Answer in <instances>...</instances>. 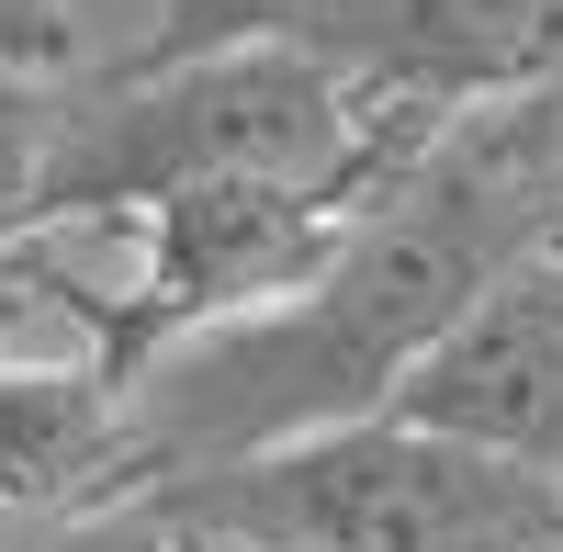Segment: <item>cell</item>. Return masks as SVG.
<instances>
[{"label": "cell", "instance_id": "6da1fadb", "mask_svg": "<svg viewBox=\"0 0 563 552\" xmlns=\"http://www.w3.org/2000/svg\"><path fill=\"white\" fill-rule=\"evenodd\" d=\"M552 214H563V124L541 102L462 124L339 249L327 283L169 350L135 384V406H147V496L225 474L249 451H282V440L350 429V418H395L406 384L429 373V350L552 238Z\"/></svg>", "mask_w": 563, "mask_h": 552}, {"label": "cell", "instance_id": "7a4b0ae2", "mask_svg": "<svg viewBox=\"0 0 563 552\" xmlns=\"http://www.w3.org/2000/svg\"><path fill=\"white\" fill-rule=\"evenodd\" d=\"M192 541H294V552H563V485L451 440L429 418H350L249 451L225 474L135 496Z\"/></svg>", "mask_w": 563, "mask_h": 552}, {"label": "cell", "instance_id": "3957f363", "mask_svg": "<svg viewBox=\"0 0 563 552\" xmlns=\"http://www.w3.org/2000/svg\"><path fill=\"white\" fill-rule=\"evenodd\" d=\"M282 45L327 57L361 102L417 124H485L563 90V0H316Z\"/></svg>", "mask_w": 563, "mask_h": 552}, {"label": "cell", "instance_id": "277c9868", "mask_svg": "<svg viewBox=\"0 0 563 552\" xmlns=\"http://www.w3.org/2000/svg\"><path fill=\"white\" fill-rule=\"evenodd\" d=\"M395 418H429L451 440L496 451V463H530V474L563 485V214H552V238L429 350V373L406 384Z\"/></svg>", "mask_w": 563, "mask_h": 552}, {"label": "cell", "instance_id": "5b68a950", "mask_svg": "<svg viewBox=\"0 0 563 552\" xmlns=\"http://www.w3.org/2000/svg\"><path fill=\"white\" fill-rule=\"evenodd\" d=\"M147 496V406L90 350H0V508L34 530Z\"/></svg>", "mask_w": 563, "mask_h": 552}, {"label": "cell", "instance_id": "8992f818", "mask_svg": "<svg viewBox=\"0 0 563 552\" xmlns=\"http://www.w3.org/2000/svg\"><path fill=\"white\" fill-rule=\"evenodd\" d=\"M57 135H68V90H57V68H0V283H12V260L45 238Z\"/></svg>", "mask_w": 563, "mask_h": 552}, {"label": "cell", "instance_id": "52a82bcc", "mask_svg": "<svg viewBox=\"0 0 563 552\" xmlns=\"http://www.w3.org/2000/svg\"><path fill=\"white\" fill-rule=\"evenodd\" d=\"M294 12H316V0H158V23L135 34L113 68H169V57H214V45H260Z\"/></svg>", "mask_w": 563, "mask_h": 552}, {"label": "cell", "instance_id": "ba28073f", "mask_svg": "<svg viewBox=\"0 0 563 552\" xmlns=\"http://www.w3.org/2000/svg\"><path fill=\"white\" fill-rule=\"evenodd\" d=\"M45 552H180V530L158 508H102V519H68Z\"/></svg>", "mask_w": 563, "mask_h": 552}, {"label": "cell", "instance_id": "9c48e42d", "mask_svg": "<svg viewBox=\"0 0 563 552\" xmlns=\"http://www.w3.org/2000/svg\"><path fill=\"white\" fill-rule=\"evenodd\" d=\"M45 541H57V530H34V519H12V508H0V552H45Z\"/></svg>", "mask_w": 563, "mask_h": 552}, {"label": "cell", "instance_id": "30bf717a", "mask_svg": "<svg viewBox=\"0 0 563 552\" xmlns=\"http://www.w3.org/2000/svg\"><path fill=\"white\" fill-rule=\"evenodd\" d=\"M180 552H294V541H192L180 530Z\"/></svg>", "mask_w": 563, "mask_h": 552}, {"label": "cell", "instance_id": "8fae6325", "mask_svg": "<svg viewBox=\"0 0 563 552\" xmlns=\"http://www.w3.org/2000/svg\"><path fill=\"white\" fill-rule=\"evenodd\" d=\"M541 113H552V124H563V90H552V102H541Z\"/></svg>", "mask_w": 563, "mask_h": 552}]
</instances>
